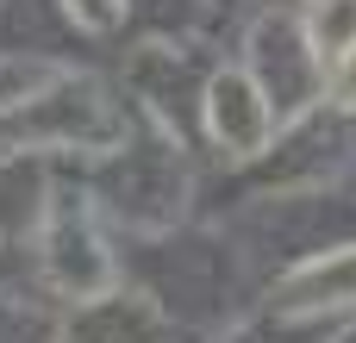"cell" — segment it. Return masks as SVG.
Returning <instances> with one entry per match:
<instances>
[{
  "instance_id": "cell-1",
  "label": "cell",
  "mask_w": 356,
  "mask_h": 343,
  "mask_svg": "<svg viewBox=\"0 0 356 343\" xmlns=\"http://www.w3.org/2000/svg\"><path fill=\"white\" fill-rule=\"evenodd\" d=\"M207 125L232 156H257L269 144V131H275V100L244 69H219L213 87H207Z\"/></svg>"
},
{
  "instance_id": "cell-2",
  "label": "cell",
  "mask_w": 356,
  "mask_h": 343,
  "mask_svg": "<svg viewBox=\"0 0 356 343\" xmlns=\"http://www.w3.org/2000/svg\"><path fill=\"white\" fill-rule=\"evenodd\" d=\"M325 306H356V250H332L275 287V312H325Z\"/></svg>"
},
{
  "instance_id": "cell-3",
  "label": "cell",
  "mask_w": 356,
  "mask_h": 343,
  "mask_svg": "<svg viewBox=\"0 0 356 343\" xmlns=\"http://www.w3.org/2000/svg\"><path fill=\"white\" fill-rule=\"evenodd\" d=\"M307 37L319 50V62H338L356 44V0H313L307 12Z\"/></svg>"
},
{
  "instance_id": "cell-4",
  "label": "cell",
  "mask_w": 356,
  "mask_h": 343,
  "mask_svg": "<svg viewBox=\"0 0 356 343\" xmlns=\"http://www.w3.org/2000/svg\"><path fill=\"white\" fill-rule=\"evenodd\" d=\"M332 94H338V106H356V44L332 62Z\"/></svg>"
},
{
  "instance_id": "cell-5",
  "label": "cell",
  "mask_w": 356,
  "mask_h": 343,
  "mask_svg": "<svg viewBox=\"0 0 356 343\" xmlns=\"http://www.w3.org/2000/svg\"><path fill=\"white\" fill-rule=\"evenodd\" d=\"M75 6V19H88V25H106L113 12H119V0H69Z\"/></svg>"
}]
</instances>
